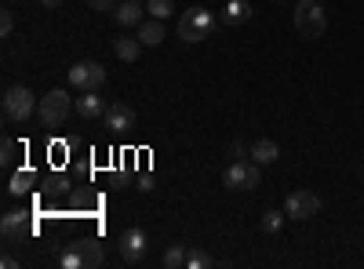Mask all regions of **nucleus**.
Listing matches in <instances>:
<instances>
[{
  "label": "nucleus",
  "mask_w": 364,
  "mask_h": 269,
  "mask_svg": "<svg viewBox=\"0 0 364 269\" xmlns=\"http://www.w3.org/2000/svg\"><path fill=\"white\" fill-rule=\"evenodd\" d=\"M77 247V255H81L84 269H99L102 266V244L95 241V236H81V241H73Z\"/></svg>",
  "instance_id": "11"
},
{
  "label": "nucleus",
  "mask_w": 364,
  "mask_h": 269,
  "mask_svg": "<svg viewBox=\"0 0 364 269\" xmlns=\"http://www.w3.org/2000/svg\"><path fill=\"white\" fill-rule=\"evenodd\" d=\"M77 109H81V117H88V120H95V117H106V99L99 91H84L81 99H77Z\"/></svg>",
  "instance_id": "12"
},
{
  "label": "nucleus",
  "mask_w": 364,
  "mask_h": 269,
  "mask_svg": "<svg viewBox=\"0 0 364 269\" xmlns=\"http://www.w3.org/2000/svg\"><path fill=\"white\" fill-rule=\"evenodd\" d=\"M251 156H255V164H274L280 156V146L274 138H259L255 146H251Z\"/></svg>",
  "instance_id": "17"
},
{
  "label": "nucleus",
  "mask_w": 364,
  "mask_h": 269,
  "mask_svg": "<svg viewBox=\"0 0 364 269\" xmlns=\"http://www.w3.org/2000/svg\"><path fill=\"white\" fill-rule=\"evenodd\" d=\"M113 19H117V26H142V0H128V4H117Z\"/></svg>",
  "instance_id": "14"
},
{
  "label": "nucleus",
  "mask_w": 364,
  "mask_h": 269,
  "mask_svg": "<svg viewBox=\"0 0 364 269\" xmlns=\"http://www.w3.org/2000/svg\"><path fill=\"white\" fill-rule=\"evenodd\" d=\"M223 182H226V189H255L259 186V164L255 161H233L230 168H226V175H223Z\"/></svg>",
  "instance_id": "7"
},
{
  "label": "nucleus",
  "mask_w": 364,
  "mask_h": 269,
  "mask_svg": "<svg viewBox=\"0 0 364 269\" xmlns=\"http://www.w3.org/2000/svg\"><path fill=\"white\" fill-rule=\"evenodd\" d=\"M212 29H215V15L208 8H189L179 19V40L182 44H200V40H208Z\"/></svg>",
  "instance_id": "3"
},
{
  "label": "nucleus",
  "mask_w": 364,
  "mask_h": 269,
  "mask_svg": "<svg viewBox=\"0 0 364 269\" xmlns=\"http://www.w3.org/2000/svg\"><path fill=\"white\" fill-rule=\"evenodd\" d=\"M251 19V4L248 0H230V4L223 8V22L226 26H244Z\"/></svg>",
  "instance_id": "13"
},
{
  "label": "nucleus",
  "mask_w": 364,
  "mask_h": 269,
  "mask_svg": "<svg viewBox=\"0 0 364 269\" xmlns=\"http://www.w3.org/2000/svg\"><path fill=\"white\" fill-rule=\"evenodd\" d=\"M328 29V15L317 0H299L295 4V33L303 40H321Z\"/></svg>",
  "instance_id": "1"
},
{
  "label": "nucleus",
  "mask_w": 364,
  "mask_h": 269,
  "mask_svg": "<svg viewBox=\"0 0 364 269\" xmlns=\"http://www.w3.org/2000/svg\"><path fill=\"white\" fill-rule=\"evenodd\" d=\"M142 47H146V44H142L139 37H117V40H113V51H117L120 62H135Z\"/></svg>",
  "instance_id": "16"
},
{
  "label": "nucleus",
  "mask_w": 364,
  "mask_h": 269,
  "mask_svg": "<svg viewBox=\"0 0 364 269\" xmlns=\"http://www.w3.org/2000/svg\"><path fill=\"white\" fill-rule=\"evenodd\" d=\"M15 156H19V142H15L11 135H4V142H0V164L11 168V164H15Z\"/></svg>",
  "instance_id": "20"
},
{
  "label": "nucleus",
  "mask_w": 364,
  "mask_h": 269,
  "mask_svg": "<svg viewBox=\"0 0 364 269\" xmlns=\"http://www.w3.org/2000/svg\"><path fill=\"white\" fill-rule=\"evenodd\" d=\"M0 236H4V244H22L33 236V218L26 211H4L0 218Z\"/></svg>",
  "instance_id": "5"
},
{
  "label": "nucleus",
  "mask_w": 364,
  "mask_h": 269,
  "mask_svg": "<svg viewBox=\"0 0 364 269\" xmlns=\"http://www.w3.org/2000/svg\"><path fill=\"white\" fill-rule=\"evenodd\" d=\"M146 11L153 19H168V15L175 11V4H171V0H146Z\"/></svg>",
  "instance_id": "21"
},
{
  "label": "nucleus",
  "mask_w": 364,
  "mask_h": 269,
  "mask_svg": "<svg viewBox=\"0 0 364 269\" xmlns=\"http://www.w3.org/2000/svg\"><path fill=\"white\" fill-rule=\"evenodd\" d=\"M37 113H40V124H44V128H62V124H66V117L73 113L70 91H62V88L47 91L44 99H40V106H37Z\"/></svg>",
  "instance_id": "4"
},
{
  "label": "nucleus",
  "mask_w": 364,
  "mask_h": 269,
  "mask_svg": "<svg viewBox=\"0 0 364 269\" xmlns=\"http://www.w3.org/2000/svg\"><path fill=\"white\" fill-rule=\"evenodd\" d=\"M33 186H37V171H33V168H22V171H15V175H11L8 193H11V197H22V193H29Z\"/></svg>",
  "instance_id": "15"
},
{
  "label": "nucleus",
  "mask_w": 364,
  "mask_h": 269,
  "mask_svg": "<svg viewBox=\"0 0 364 269\" xmlns=\"http://www.w3.org/2000/svg\"><path fill=\"white\" fill-rule=\"evenodd\" d=\"M139 40L146 44V47H157L164 40V26H161V19H153V22H142L139 26Z\"/></svg>",
  "instance_id": "18"
},
{
  "label": "nucleus",
  "mask_w": 364,
  "mask_h": 269,
  "mask_svg": "<svg viewBox=\"0 0 364 269\" xmlns=\"http://www.w3.org/2000/svg\"><path fill=\"white\" fill-rule=\"evenodd\" d=\"M40 4H44V8H58V4H62V0H40Z\"/></svg>",
  "instance_id": "28"
},
{
  "label": "nucleus",
  "mask_w": 364,
  "mask_h": 269,
  "mask_svg": "<svg viewBox=\"0 0 364 269\" xmlns=\"http://www.w3.org/2000/svg\"><path fill=\"white\" fill-rule=\"evenodd\" d=\"M70 84L81 88V91H99L106 84V70L99 66V62L84 58V62H77V66L70 70Z\"/></svg>",
  "instance_id": "6"
},
{
  "label": "nucleus",
  "mask_w": 364,
  "mask_h": 269,
  "mask_svg": "<svg viewBox=\"0 0 364 269\" xmlns=\"http://www.w3.org/2000/svg\"><path fill=\"white\" fill-rule=\"evenodd\" d=\"M186 255H189V251H186L182 244H171V247L164 251V266H168V269H182V266H186Z\"/></svg>",
  "instance_id": "19"
},
{
  "label": "nucleus",
  "mask_w": 364,
  "mask_h": 269,
  "mask_svg": "<svg viewBox=\"0 0 364 269\" xmlns=\"http://www.w3.org/2000/svg\"><path fill=\"white\" fill-rule=\"evenodd\" d=\"M280 226H284V215H280V211H266V215H262V229H266V233H277Z\"/></svg>",
  "instance_id": "24"
},
{
  "label": "nucleus",
  "mask_w": 364,
  "mask_h": 269,
  "mask_svg": "<svg viewBox=\"0 0 364 269\" xmlns=\"http://www.w3.org/2000/svg\"><path fill=\"white\" fill-rule=\"evenodd\" d=\"M106 128H109V131H117V135L132 131V128H135V109H132V106H124V102H113V106L106 109Z\"/></svg>",
  "instance_id": "9"
},
{
  "label": "nucleus",
  "mask_w": 364,
  "mask_h": 269,
  "mask_svg": "<svg viewBox=\"0 0 364 269\" xmlns=\"http://www.w3.org/2000/svg\"><path fill=\"white\" fill-rule=\"evenodd\" d=\"M58 266H62V269H84V262H81V255H77V247H73V244L58 255Z\"/></svg>",
  "instance_id": "22"
},
{
  "label": "nucleus",
  "mask_w": 364,
  "mask_h": 269,
  "mask_svg": "<svg viewBox=\"0 0 364 269\" xmlns=\"http://www.w3.org/2000/svg\"><path fill=\"white\" fill-rule=\"evenodd\" d=\"M208 266H212V259L204 251H189L186 255V269H208Z\"/></svg>",
  "instance_id": "23"
},
{
  "label": "nucleus",
  "mask_w": 364,
  "mask_h": 269,
  "mask_svg": "<svg viewBox=\"0 0 364 269\" xmlns=\"http://www.w3.org/2000/svg\"><path fill=\"white\" fill-rule=\"evenodd\" d=\"M117 4H120V0H88V8H91V11H109V15L117 11Z\"/></svg>",
  "instance_id": "26"
},
{
  "label": "nucleus",
  "mask_w": 364,
  "mask_h": 269,
  "mask_svg": "<svg viewBox=\"0 0 364 269\" xmlns=\"http://www.w3.org/2000/svg\"><path fill=\"white\" fill-rule=\"evenodd\" d=\"M284 211H288V218H295V222H306V218H313L321 211V197L313 193V189H295L288 197V204H284Z\"/></svg>",
  "instance_id": "8"
},
{
  "label": "nucleus",
  "mask_w": 364,
  "mask_h": 269,
  "mask_svg": "<svg viewBox=\"0 0 364 269\" xmlns=\"http://www.w3.org/2000/svg\"><path fill=\"white\" fill-rule=\"evenodd\" d=\"M0 106H4V117H8V120H15V124H26L29 117L37 113L40 99H37V95L29 91L26 84H15V88H8V91H4V99H0Z\"/></svg>",
  "instance_id": "2"
},
{
  "label": "nucleus",
  "mask_w": 364,
  "mask_h": 269,
  "mask_svg": "<svg viewBox=\"0 0 364 269\" xmlns=\"http://www.w3.org/2000/svg\"><path fill=\"white\" fill-rule=\"evenodd\" d=\"M230 156H237V161H241V156H244V142H230Z\"/></svg>",
  "instance_id": "27"
},
{
  "label": "nucleus",
  "mask_w": 364,
  "mask_h": 269,
  "mask_svg": "<svg viewBox=\"0 0 364 269\" xmlns=\"http://www.w3.org/2000/svg\"><path fill=\"white\" fill-rule=\"evenodd\" d=\"M11 29H15V15H11V8H4L0 11V33L11 37Z\"/></svg>",
  "instance_id": "25"
},
{
  "label": "nucleus",
  "mask_w": 364,
  "mask_h": 269,
  "mask_svg": "<svg viewBox=\"0 0 364 269\" xmlns=\"http://www.w3.org/2000/svg\"><path fill=\"white\" fill-rule=\"evenodd\" d=\"M117 247H120V255L128 262H139L142 255H146V233H142V229H124Z\"/></svg>",
  "instance_id": "10"
}]
</instances>
